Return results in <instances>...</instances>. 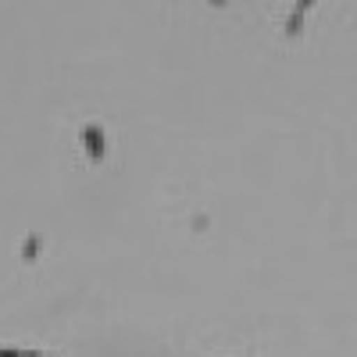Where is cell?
<instances>
[{
	"mask_svg": "<svg viewBox=\"0 0 357 357\" xmlns=\"http://www.w3.org/2000/svg\"><path fill=\"white\" fill-rule=\"evenodd\" d=\"M79 139H82V146H86V154H89V161H104V154H107V139H104V129L97 126V122H89V126H82V132H79Z\"/></svg>",
	"mask_w": 357,
	"mask_h": 357,
	"instance_id": "1",
	"label": "cell"
},
{
	"mask_svg": "<svg viewBox=\"0 0 357 357\" xmlns=\"http://www.w3.org/2000/svg\"><path fill=\"white\" fill-rule=\"evenodd\" d=\"M311 8H314V0H296V8H293V15L286 22V36H301L304 33V18H307Z\"/></svg>",
	"mask_w": 357,
	"mask_h": 357,
	"instance_id": "2",
	"label": "cell"
},
{
	"mask_svg": "<svg viewBox=\"0 0 357 357\" xmlns=\"http://www.w3.org/2000/svg\"><path fill=\"white\" fill-rule=\"evenodd\" d=\"M40 247H43L40 236H29L25 247H22V261H36V257H40Z\"/></svg>",
	"mask_w": 357,
	"mask_h": 357,
	"instance_id": "3",
	"label": "cell"
},
{
	"mask_svg": "<svg viewBox=\"0 0 357 357\" xmlns=\"http://www.w3.org/2000/svg\"><path fill=\"white\" fill-rule=\"evenodd\" d=\"M22 357H54V354H43V350H22Z\"/></svg>",
	"mask_w": 357,
	"mask_h": 357,
	"instance_id": "4",
	"label": "cell"
},
{
	"mask_svg": "<svg viewBox=\"0 0 357 357\" xmlns=\"http://www.w3.org/2000/svg\"><path fill=\"white\" fill-rule=\"evenodd\" d=\"M207 4H215V8H225V4H229V0H207Z\"/></svg>",
	"mask_w": 357,
	"mask_h": 357,
	"instance_id": "5",
	"label": "cell"
}]
</instances>
